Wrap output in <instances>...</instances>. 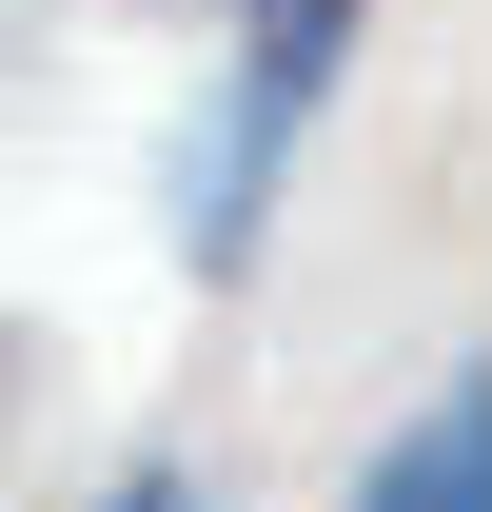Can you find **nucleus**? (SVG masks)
Masks as SVG:
<instances>
[{
    "label": "nucleus",
    "instance_id": "obj_2",
    "mask_svg": "<svg viewBox=\"0 0 492 512\" xmlns=\"http://www.w3.org/2000/svg\"><path fill=\"white\" fill-rule=\"evenodd\" d=\"M355 512H492V375H453L414 434H374Z\"/></svg>",
    "mask_w": 492,
    "mask_h": 512
},
{
    "label": "nucleus",
    "instance_id": "obj_3",
    "mask_svg": "<svg viewBox=\"0 0 492 512\" xmlns=\"http://www.w3.org/2000/svg\"><path fill=\"white\" fill-rule=\"evenodd\" d=\"M99 512H217V493H197L178 453H158V473H119V493H99Z\"/></svg>",
    "mask_w": 492,
    "mask_h": 512
},
{
    "label": "nucleus",
    "instance_id": "obj_1",
    "mask_svg": "<svg viewBox=\"0 0 492 512\" xmlns=\"http://www.w3.org/2000/svg\"><path fill=\"white\" fill-rule=\"evenodd\" d=\"M355 20H374V0H237V79H217V119H197V178H178L197 276H237V256H256V217H276V178H296L315 99L355 79Z\"/></svg>",
    "mask_w": 492,
    "mask_h": 512
}]
</instances>
